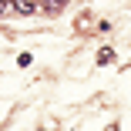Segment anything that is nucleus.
I'll return each instance as SVG.
<instances>
[{"label":"nucleus","mask_w":131,"mask_h":131,"mask_svg":"<svg viewBox=\"0 0 131 131\" xmlns=\"http://www.w3.org/2000/svg\"><path fill=\"white\" fill-rule=\"evenodd\" d=\"M10 7H14V4H7V0H0V17H4V14H7Z\"/></svg>","instance_id":"4"},{"label":"nucleus","mask_w":131,"mask_h":131,"mask_svg":"<svg viewBox=\"0 0 131 131\" xmlns=\"http://www.w3.org/2000/svg\"><path fill=\"white\" fill-rule=\"evenodd\" d=\"M40 7H44L47 14H61V10H64V4H61V0H44Z\"/></svg>","instance_id":"2"},{"label":"nucleus","mask_w":131,"mask_h":131,"mask_svg":"<svg viewBox=\"0 0 131 131\" xmlns=\"http://www.w3.org/2000/svg\"><path fill=\"white\" fill-rule=\"evenodd\" d=\"M61 4H67V0H61Z\"/></svg>","instance_id":"5"},{"label":"nucleus","mask_w":131,"mask_h":131,"mask_svg":"<svg viewBox=\"0 0 131 131\" xmlns=\"http://www.w3.org/2000/svg\"><path fill=\"white\" fill-rule=\"evenodd\" d=\"M97 61H101V64H111V61H114V50H108V47H104L101 54H97Z\"/></svg>","instance_id":"3"},{"label":"nucleus","mask_w":131,"mask_h":131,"mask_svg":"<svg viewBox=\"0 0 131 131\" xmlns=\"http://www.w3.org/2000/svg\"><path fill=\"white\" fill-rule=\"evenodd\" d=\"M14 10H17V14H24V17L34 14V0H14Z\"/></svg>","instance_id":"1"}]
</instances>
